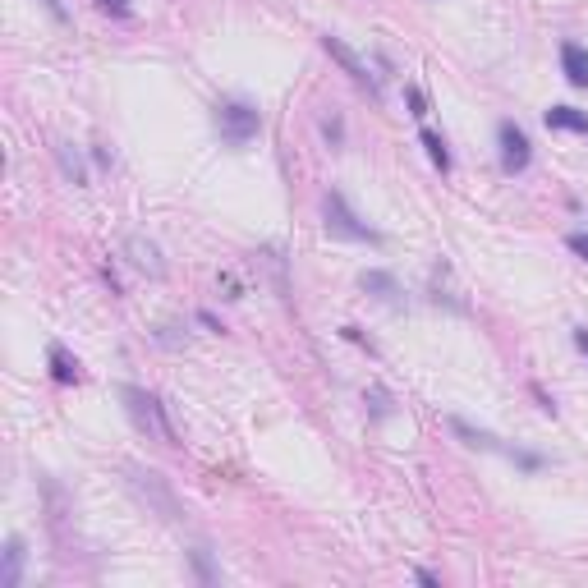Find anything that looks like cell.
<instances>
[{
	"label": "cell",
	"instance_id": "6da1fadb",
	"mask_svg": "<svg viewBox=\"0 0 588 588\" xmlns=\"http://www.w3.org/2000/svg\"><path fill=\"white\" fill-rule=\"evenodd\" d=\"M120 400H125V414H129V423H134L143 437H152V441H161V446H175V428H170V419H166V405H161L152 391H143V386H125L120 391Z\"/></svg>",
	"mask_w": 588,
	"mask_h": 588
},
{
	"label": "cell",
	"instance_id": "7a4b0ae2",
	"mask_svg": "<svg viewBox=\"0 0 588 588\" xmlns=\"http://www.w3.org/2000/svg\"><path fill=\"white\" fill-rule=\"evenodd\" d=\"M129 487H134V497L143 501L157 520H166V524H175L180 520V501H175V492H170V483L157 474V469H129Z\"/></svg>",
	"mask_w": 588,
	"mask_h": 588
},
{
	"label": "cell",
	"instance_id": "3957f363",
	"mask_svg": "<svg viewBox=\"0 0 588 588\" xmlns=\"http://www.w3.org/2000/svg\"><path fill=\"white\" fill-rule=\"evenodd\" d=\"M212 120H216V134H221L226 147H249L262 129L258 106H249V102H221Z\"/></svg>",
	"mask_w": 588,
	"mask_h": 588
},
{
	"label": "cell",
	"instance_id": "277c9868",
	"mask_svg": "<svg viewBox=\"0 0 588 588\" xmlns=\"http://www.w3.org/2000/svg\"><path fill=\"white\" fill-rule=\"evenodd\" d=\"M322 221H327V235H336V239H350V244H382V235H377L368 221H359L354 207L345 203L340 193H327V198H322Z\"/></svg>",
	"mask_w": 588,
	"mask_h": 588
},
{
	"label": "cell",
	"instance_id": "5b68a950",
	"mask_svg": "<svg viewBox=\"0 0 588 588\" xmlns=\"http://www.w3.org/2000/svg\"><path fill=\"white\" fill-rule=\"evenodd\" d=\"M497 143H501V170H506V175L529 170L533 147H529V134H524L515 120H501V125H497Z\"/></svg>",
	"mask_w": 588,
	"mask_h": 588
},
{
	"label": "cell",
	"instance_id": "8992f818",
	"mask_svg": "<svg viewBox=\"0 0 588 588\" xmlns=\"http://www.w3.org/2000/svg\"><path fill=\"white\" fill-rule=\"evenodd\" d=\"M322 46H327V56L336 60V65L345 69V74H350V79L359 83V88H368V92L377 97V79H373V69H368V60H359V56L350 51V46H345V37H331V33H327V37H322Z\"/></svg>",
	"mask_w": 588,
	"mask_h": 588
},
{
	"label": "cell",
	"instance_id": "52a82bcc",
	"mask_svg": "<svg viewBox=\"0 0 588 588\" xmlns=\"http://www.w3.org/2000/svg\"><path fill=\"white\" fill-rule=\"evenodd\" d=\"M125 253H129V262H134L138 272H147V276H166V262H161V253H157V244H152V239L129 235V239H125Z\"/></svg>",
	"mask_w": 588,
	"mask_h": 588
},
{
	"label": "cell",
	"instance_id": "ba28073f",
	"mask_svg": "<svg viewBox=\"0 0 588 588\" xmlns=\"http://www.w3.org/2000/svg\"><path fill=\"white\" fill-rule=\"evenodd\" d=\"M561 69L575 88H588V46L579 42H561Z\"/></svg>",
	"mask_w": 588,
	"mask_h": 588
},
{
	"label": "cell",
	"instance_id": "9c48e42d",
	"mask_svg": "<svg viewBox=\"0 0 588 588\" xmlns=\"http://www.w3.org/2000/svg\"><path fill=\"white\" fill-rule=\"evenodd\" d=\"M23 561H28V552H23V538H10V543H5V570H0V588H19Z\"/></svg>",
	"mask_w": 588,
	"mask_h": 588
},
{
	"label": "cell",
	"instance_id": "30bf717a",
	"mask_svg": "<svg viewBox=\"0 0 588 588\" xmlns=\"http://www.w3.org/2000/svg\"><path fill=\"white\" fill-rule=\"evenodd\" d=\"M46 354H51V377H56L60 386H69V382H79V377H83V373H79V359H74L65 345H51Z\"/></svg>",
	"mask_w": 588,
	"mask_h": 588
},
{
	"label": "cell",
	"instance_id": "8fae6325",
	"mask_svg": "<svg viewBox=\"0 0 588 588\" xmlns=\"http://www.w3.org/2000/svg\"><path fill=\"white\" fill-rule=\"evenodd\" d=\"M359 285L368 294H377L382 304H400V285H396V276H386V272H363L359 276Z\"/></svg>",
	"mask_w": 588,
	"mask_h": 588
},
{
	"label": "cell",
	"instance_id": "7c38bea8",
	"mask_svg": "<svg viewBox=\"0 0 588 588\" xmlns=\"http://www.w3.org/2000/svg\"><path fill=\"white\" fill-rule=\"evenodd\" d=\"M547 129H570V134H588V111H575V106H552V111H547Z\"/></svg>",
	"mask_w": 588,
	"mask_h": 588
},
{
	"label": "cell",
	"instance_id": "4fadbf2b",
	"mask_svg": "<svg viewBox=\"0 0 588 588\" xmlns=\"http://www.w3.org/2000/svg\"><path fill=\"white\" fill-rule=\"evenodd\" d=\"M258 262H267V272H272V281H276V294H290V281H285V258H281V249H262L258 253Z\"/></svg>",
	"mask_w": 588,
	"mask_h": 588
},
{
	"label": "cell",
	"instance_id": "5bb4252c",
	"mask_svg": "<svg viewBox=\"0 0 588 588\" xmlns=\"http://www.w3.org/2000/svg\"><path fill=\"white\" fill-rule=\"evenodd\" d=\"M56 157H60V166H65V175L74 184H88V170H83V161H79V152L69 143H56Z\"/></svg>",
	"mask_w": 588,
	"mask_h": 588
},
{
	"label": "cell",
	"instance_id": "9a60e30c",
	"mask_svg": "<svg viewBox=\"0 0 588 588\" xmlns=\"http://www.w3.org/2000/svg\"><path fill=\"white\" fill-rule=\"evenodd\" d=\"M423 147H428V157L437 170H451V152H446V138L432 134V129H423Z\"/></svg>",
	"mask_w": 588,
	"mask_h": 588
},
{
	"label": "cell",
	"instance_id": "2e32d148",
	"mask_svg": "<svg viewBox=\"0 0 588 588\" xmlns=\"http://www.w3.org/2000/svg\"><path fill=\"white\" fill-rule=\"evenodd\" d=\"M189 561H193V570H198V579H203V584H216V570H212V556H207V547H193Z\"/></svg>",
	"mask_w": 588,
	"mask_h": 588
},
{
	"label": "cell",
	"instance_id": "e0dca14e",
	"mask_svg": "<svg viewBox=\"0 0 588 588\" xmlns=\"http://www.w3.org/2000/svg\"><path fill=\"white\" fill-rule=\"evenodd\" d=\"M566 244H570V249L579 253V258H588V235H584V230H575V235H570Z\"/></svg>",
	"mask_w": 588,
	"mask_h": 588
},
{
	"label": "cell",
	"instance_id": "ac0fdd59",
	"mask_svg": "<svg viewBox=\"0 0 588 588\" xmlns=\"http://www.w3.org/2000/svg\"><path fill=\"white\" fill-rule=\"evenodd\" d=\"M322 134H327L331 143L340 147V115H331V120H322Z\"/></svg>",
	"mask_w": 588,
	"mask_h": 588
},
{
	"label": "cell",
	"instance_id": "d6986e66",
	"mask_svg": "<svg viewBox=\"0 0 588 588\" xmlns=\"http://www.w3.org/2000/svg\"><path fill=\"white\" fill-rule=\"evenodd\" d=\"M102 10H111V14H129V0H97Z\"/></svg>",
	"mask_w": 588,
	"mask_h": 588
},
{
	"label": "cell",
	"instance_id": "ffe728a7",
	"mask_svg": "<svg viewBox=\"0 0 588 588\" xmlns=\"http://www.w3.org/2000/svg\"><path fill=\"white\" fill-rule=\"evenodd\" d=\"M37 5H46V10H51V19H56V23H69V14H65V10H60L56 0H37Z\"/></svg>",
	"mask_w": 588,
	"mask_h": 588
},
{
	"label": "cell",
	"instance_id": "44dd1931",
	"mask_svg": "<svg viewBox=\"0 0 588 588\" xmlns=\"http://www.w3.org/2000/svg\"><path fill=\"white\" fill-rule=\"evenodd\" d=\"M575 345H579V354H588V327H575Z\"/></svg>",
	"mask_w": 588,
	"mask_h": 588
}]
</instances>
